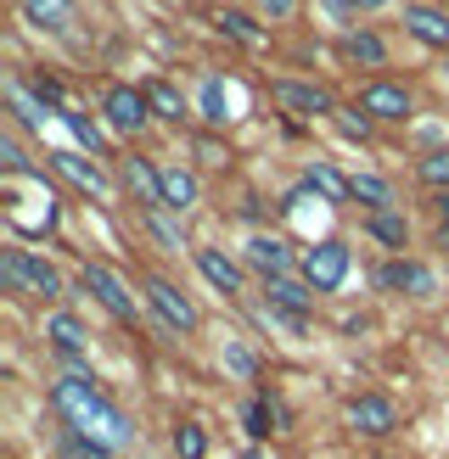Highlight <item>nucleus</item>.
Returning a JSON list of instances; mask_svg holds the SVG:
<instances>
[{
	"label": "nucleus",
	"instance_id": "1",
	"mask_svg": "<svg viewBox=\"0 0 449 459\" xmlns=\"http://www.w3.org/2000/svg\"><path fill=\"white\" fill-rule=\"evenodd\" d=\"M135 286H141V303H146V331L163 342V348H186V342L202 336L197 297L180 286L169 269H135Z\"/></svg>",
	"mask_w": 449,
	"mask_h": 459
},
{
	"label": "nucleus",
	"instance_id": "2",
	"mask_svg": "<svg viewBox=\"0 0 449 459\" xmlns=\"http://www.w3.org/2000/svg\"><path fill=\"white\" fill-rule=\"evenodd\" d=\"M0 291L12 303H40V308H62L67 297H79V286H67V274L45 252L22 247V241L0 247Z\"/></svg>",
	"mask_w": 449,
	"mask_h": 459
},
{
	"label": "nucleus",
	"instance_id": "3",
	"mask_svg": "<svg viewBox=\"0 0 449 459\" xmlns=\"http://www.w3.org/2000/svg\"><path fill=\"white\" fill-rule=\"evenodd\" d=\"M45 409H51L57 426H84V431H96L112 409H119V398H112L107 381L84 364V370H57L51 381H45Z\"/></svg>",
	"mask_w": 449,
	"mask_h": 459
},
{
	"label": "nucleus",
	"instance_id": "4",
	"mask_svg": "<svg viewBox=\"0 0 449 459\" xmlns=\"http://www.w3.org/2000/svg\"><path fill=\"white\" fill-rule=\"evenodd\" d=\"M79 297H90L119 331H141L146 325V303H141V291H135V281L119 269V264H107V258H79Z\"/></svg>",
	"mask_w": 449,
	"mask_h": 459
},
{
	"label": "nucleus",
	"instance_id": "5",
	"mask_svg": "<svg viewBox=\"0 0 449 459\" xmlns=\"http://www.w3.org/2000/svg\"><path fill=\"white\" fill-rule=\"evenodd\" d=\"M337 420H343V431L354 443H393L404 431V403L393 393H382V386H354V393H343V403H337Z\"/></svg>",
	"mask_w": 449,
	"mask_h": 459
},
{
	"label": "nucleus",
	"instance_id": "6",
	"mask_svg": "<svg viewBox=\"0 0 449 459\" xmlns=\"http://www.w3.org/2000/svg\"><path fill=\"white\" fill-rule=\"evenodd\" d=\"M264 96L281 107V118L298 124H331L343 112V96L314 74H264Z\"/></svg>",
	"mask_w": 449,
	"mask_h": 459
},
{
	"label": "nucleus",
	"instance_id": "7",
	"mask_svg": "<svg viewBox=\"0 0 449 459\" xmlns=\"http://www.w3.org/2000/svg\"><path fill=\"white\" fill-rule=\"evenodd\" d=\"M96 118L107 124V134L119 146H141L152 129V107H146L141 79H101L96 84Z\"/></svg>",
	"mask_w": 449,
	"mask_h": 459
},
{
	"label": "nucleus",
	"instance_id": "8",
	"mask_svg": "<svg viewBox=\"0 0 449 459\" xmlns=\"http://www.w3.org/2000/svg\"><path fill=\"white\" fill-rule=\"evenodd\" d=\"M348 101L365 112L376 129H410L416 112H421V90L399 74H382V79H359Z\"/></svg>",
	"mask_w": 449,
	"mask_h": 459
},
{
	"label": "nucleus",
	"instance_id": "9",
	"mask_svg": "<svg viewBox=\"0 0 449 459\" xmlns=\"http://www.w3.org/2000/svg\"><path fill=\"white\" fill-rule=\"evenodd\" d=\"M371 291L393 297V303H438L444 274H438L433 258H421V252H410V258H376L371 264Z\"/></svg>",
	"mask_w": 449,
	"mask_h": 459
},
{
	"label": "nucleus",
	"instance_id": "10",
	"mask_svg": "<svg viewBox=\"0 0 449 459\" xmlns=\"http://www.w3.org/2000/svg\"><path fill=\"white\" fill-rule=\"evenodd\" d=\"M236 426H242V437L247 443H276V437H292L298 431V415H292V403L281 386H247V393L236 398Z\"/></svg>",
	"mask_w": 449,
	"mask_h": 459
},
{
	"label": "nucleus",
	"instance_id": "11",
	"mask_svg": "<svg viewBox=\"0 0 449 459\" xmlns=\"http://www.w3.org/2000/svg\"><path fill=\"white\" fill-rule=\"evenodd\" d=\"M40 342L57 359V370H84L90 348H96V331L84 325V314L74 303H62V308H40Z\"/></svg>",
	"mask_w": 449,
	"mask_h": 459
},
{
	"label": "nucleus",
	"instance_id": "12",
	"mask_svg": "<svg viewBox=\"0 0 449 459\" xmlns=\"http://www.w3.org/2000/svg\"><path fill=\"white\" fill-rule=\"evenodd\" d=\"M191 269H197V281L208 286L219 303H247V297H253V274H247L242 252L224 247V241H197Z\"/></svg>",
	"mask_w": 449,
	"mask_h": 459
},
{
	"label": "nucleus",
	"instance_id": "13",
	"mask_svg": "<svg viewBox=\"0 0 449 459\" xmlns=\"http://www.w3.org/2000/svg\"><path fill=\"white\" fill-rule=\"evenodd\" d=\"M45 169L57 179H67L84 202H96V208H112L119 202V179H112V163H96V157H84L79 146H45Z\"/></svg>",
	"mask_w": 449,
	"mask_h": 459
},
{
	"label": "nucleus",
	"instance_id": "14",
	"mask_svg": "<svg viewBox=\"0 0 449 459\" xmlns=\"http://www.w3.org/2000/svg\"><path fill=\"white\" fill-rule=\"evenodd\" d=\"M331 56H337V67H348L359 79H382L393 67V34L376 29V22H354V29L331 39Z\"/></svg>",
	"mask_w": 449,
	"mask_h": 459
},
{
	"label": "nucleus",
	"instance_id": "15",
	"mask_svg": "<svg viewBox=\"0 0 449 459\" xmlns=\"http://www.w3.org/2000/svg\"><path fill=\"white\" fill-rule=\"evenodd\" d=\"M242 264L253 274V286L264 281H281V274H298L304 264V241H292L286 230H253V236H242Z\"/></svg>",
	"mask_w": 449,
	"mask_h": 459
},
{
	"label": "nucleus",
	"instance_id": "16",
	"mask_svg": "<svg viewBox=\"0 0 449 459\" xmlns=\"http://www.w3.org/2000/svg\"><path fill=\"white\" fill-rule=\"evenodd\" d=\"M298 274L321 291V297H337L348 286V274H354V241L348 236H314V241H304V264H298Z\"/></svg>",
	"mask_w": 449,
	"mask_h": 459
},
{
	"label": "nucleus",
	"instance_id": "17",
	"mask_svg": "<svg viewBox=\"0 0 449 459\" xmlns=\"http://www.w3.org/2000/svg\"><path fill=\"white\" fill-rule=\"evenodd\" d=\"M112 179H119V196L135 213H157L163 208V163L141 146H124L119 163H112Z\"/></svg>",
	"mask_w": 449,
	"mask_h": 459
},
{
	"label": "nucleus",
	"instance_id": "18",
	"mask_svg": "<svg viewBox=\"0 0 449 459\" xmlns=\"http://www.w3.org/2000/svg\"><path fill=\"white\" fill-rule=\"evenodd\" d=\"M191 101H197V129L224 134V129L242 118V107H236V79H231V74H219V67H208V62L197 67Z\"/></svg>",
	"mask_w": 449,
	"mask_h": 459
},
{
	"label": "nucleus",
	"instance_id": "19",
	"mask_svg": "<svg viewBox=\"0 0 449 459\" xmlns=\"http://www.w3.org/2000/svg\"><path fill=\"white\" fill-rule=\"evenodd\" d=\"M208 22H214V34L224 39V45H236V51H247V56H264V51H276V29L247 6V0H231V6H214L208 12Z\"/></svg>",
	"mask_w": 449,
	"mask_h": 459
},
{
	"label": "nucleus",
	"instance_id": "20",
	"mask_svg": "<svg viewBox=\"0 0 449 459\" xmlns=\"http://www.w3.org/2000/svg\"><path fill=\"white\" fill-rule=\"evenodd\" d=\"M399 34L433 56H449V0H399Z\"/></svg>",
	"mask_w": 449,
	"mask_h": 459
},
{
	"label": "nucleus",
	"instance_id": "21",
	"mask_svg": "<svg viewBox=\"0 0 449 459\" xmlns=\"http://www.w3.org/2000/svg\"><path fill=\"white\" fill-rule=\"evenodd\" d=\"M141 90H146V107H152V124H163L174 134H191L197 129V101L191 90L169 79V74H141Z\"/></svg>",
	"mask_w": 449,
	"mask_h": 459
},
{
	"label": "nucleus",
	"instance_id": "22",
	"mask_svg": "<svg viewBox=\"0 0 449 459\" xmlns=\"http://www.w3.org/2000/svg\"><path fill=\"white\" fill-rule=\"evenodd\" d=\"M298 179L326 202L331 213H343V208H354V169H343L337 157H321V152H309V157H298Z\"/></svg>",
	"mask_w": 449,
	"mask_h": 459
},
{
	"label": "nucleus",
	"instance_id": "23",
	"mask_svg": "<svg viewBox=\"0 0 449 459\" xmlns=\"http://www.w3.org/2000/svg\"><path fill=\"white\" fill-rule=\"evenodd\" d=\"M359 236H365L382 258H410V247H416V219H410V208L359 213Z\"/></svg>",
	"mask_w": 449,
	"mask_h": 459
},
{
	"label": "nucleus",
	"instance_id": "24",
	"mask_svg": "<svg viewBox=\"0 0 449 459\" xmlns=\"http://www.w3.org/2000/svg\"><path fill=\"white\" fill-rule=\"evenodd\" d=\"M135 230H141V241L157 247L163 258H191L197 252V236H191V224L186 219H174V213H135Z\"/></svg>",
	"mask_w": 449,
	"mask_h": 459
},
{
	"label": "nucleus",
	"instance_id": "25",
	"mask_svg": "<svg viewBox=\"0 0 449 459\" xmlns=\"http://www.w3.org/2000/svg\"><path fill=\"white\" fill-rule=\"evenodd\" d=\"M259 303H269L286 319H314V314H321V291H314L304 274H281V281H264L259 286Z\"/></svg>",
	"mask_w": 449,
	"mask_h": 459
},
{
	"label": "nucleus",
	"instance_id": "26",
	"mask_svg": "<svg viewBox=\"0 0 449 459\" xmlns=\"http://www.w3.org/2000/svg\"><path fill=\"white\" fill-rule=\"evenodd\" d=\"M0 107H6V129L29 134V141H45V124H51V112H45V107L29 96V84H22L17 74H6V84H0Z\"/></svg>",
	"mask_w": 449,
	"mask_h": 459
},
{
	"label": "nucleus",
	"instance_id": "27",
	"mask_svg": "<svg viewBox=\"0 0 449 459\" xmlns=\"http://www.w3.org/2000/svg\"><path fill=\"white\" fill-rule=\"evenodd\" d=\"M62 129H67V141H74L84 157H96V163H119V141L107 134V124L96 118V112H84V107H67L62 112Z\"/></svg>",
	"mask_w": 449,
	"mask_h": 459
},
{
	"label": "nucleus",
	"instance_id": "28",
	"mask_svg": "<svg viewBox=\"0 0 449 459\" xmlns=\"http://www.w3.org/2000/svg\"><path fill=\"white\" fill-rule=\"evenodd\" d=\"M202 191H208V179H202L191 163H180V157H169L163 163V213L174 219H191L202 208Z\"/></svg>",
	"mask_w": 449,
	"mask_h": 459
},
{
	"label": "nucleus",
	"instance_id": "29",
	"mask_svg": "<svg viewBox=\"0 0 449 459\" xmlns=\"http://www.w3.org/2000/svg\"><path fill=\"white\" fill-rule=\"evenodd\" d=\"M17 22L34 34H67L79 22V0H17Z\"/></svg>",
	"mask_w": 449,
	"mask_h": 459
},
{
	"label": "nucleus",
	"instance_id": "30",
	"mask_svg": "<svg viewBox=\"0 0 449 459\" xmlns=\"http://www.w3.org/2000/svg\"><path fill=\"white\" fill-rule=\"evenodd\" d=\"M45 454H51V459H119V448L101 443L96 431H84V426H51Z\"/></svg>",
	"mask_w": 449,
	"mask_h": 459
},
{
	"label": "nucleus",
	"instance_id": "31",
	"mask_svg": "<svg viewBox=\"0 0 449 459\" xmlns=\"http://www.w3.org/2000/svg\"><path fill=\"white\" fill-rule=\"evenodd\" d=\"M354 208L359 213H382V208H404L399 179L388 169H354Z\"/></svg>",
	"mask_w": 449,
	"mask_h": 459
},
{
	"label": "nucleus",
	"instance_id": "32",
	"mask_svg": "<svg viewBox=\"0 0 449 459\" xmlns=\"http://www.w3.org/2000/svg\"><path fill=\"white\" fill-rule=\"evenodd\" d=\"M264 364H269V359H264L247 336H224V342H219V370L231 376V381H253V386H264Z\"/></svg>",
	"mask_w": 449,
	"mask_h": 459
},
{
	"label": "nucleus",
	"instance_id": "33",
	"mask_svg": "<svg viewBox=\"0 0 449 459\" xmlns=\"http://www.w3.org/2000/svg\"><path fill=\"white\" fill-rule=\"evenodd\" d=\"M186 146L197 152V157H191L197 174H231V169H236V146L224 141V134H214V129H191Z\"/></svg>",
	"mask_w": 449,
	"mask_h": 459
},
{
	"label": "nucleus",
	"instance_id": "34",
	"mask_svg": "<svg viewBox=\"0 0 449 459\" xmlns=\"http://www.w3.org/2000/svg\"><path fill=\"white\" fill-rule=\"evenodd\" d=\"M169 454L174 459H208L214 454V431L202 415H174L169 420Z\"/></svg>",
	"mask_w": 449,
	"mask_h": 459
},
{
	"label": "nucleus",
	"instance_id": "35",
	"mask_svg": "<svg viewBox=\"0 0 449 459\" xmlns=\"http://www.w3.org/2000/svg\"><path fill=\"white\" fill-rule=\"evenodd\" d=\"M17 79L29 84V96H34L45 112H51V124H62V112L74 107V101H67V84L51 74V67H17Z\"/></svg>",
	"mask_w": 449,
	"mask_h": 459
},
{
	"label": "nucleus",
	"instance_id": "36",
	"mask_svg": "<svg viewBox=\"0 0 449 459\" xmlns=\"http://www.w3.org/2000/svg\"><path fill=\"white\" fill-rule=\"evenodd\" d=\"M231 219H242V224H247V236H253V230H276V196L259 191V186H242V191H236Z\"/></svg>",
	"mask_w": 449,
	"mask_h": 459
},
{
	"label": "nucleus",
	"instance_id": "37",
	"mask_svg": "<svg viewBox=\"0 0 449 459\" xmlns=\"http://www.w3.org/2000/svg\"><path fill=\"white\" fill-rule=\"evenodd\" d=\"M410 179L433 196V191H449V141L444 146H427L416 152V163H410Z\"/></svg>",
	"mask_w": 449,
	"mask_h": 459
},
{
	"label": "nucleus",
	"instance_id": "38",
	"mask_svg": "<svg viewBox=\"0 0 449 459\" xmlns=\"http://www.w3.org/2000/svg\"><path fill=\"white\" fill-rule=\"evenodd\" d=\"M331 129L343 134L348 146H376V134H382V129H376V124H371V118H365V112H359L354 101H343V112L331 118Z\"/></svg>",
	"mask_w": 449,
	"mask_h": 459
},
{
	"label": "nucleus",
	"instance_id": "39",
	"mask_svg": "<svg viewBox=\"0 0 449 459\" xmlns=\"http://www.w3.org/2000/svg\"><path fill=\"white\" fill-rule=\"evenodd\" d=\"M309 6L321 12V29H331V39L343 29H354V22H365V12H359L354 0H309Z\"/></svg>",
	"mask_w": 449,
	"mask_h": 459
},
{
	"label": "nucleus",
	"instance_id": "40",
	"mask_svg": "<svg viewBox=\"0 0 449 459\" xmlns=\"http://www.w3.org/2000/svg\"><path fill=\"white\" fill-rule=\"evenodd\" d=\"M247 6H253V12L269 22V29H281V22H292V17L304 12V0H247Z\"/></svg>",
	"mask_w": 449,
	"mask_h": 459
},
{
	"label": "nucleus",
	"instance_id": "41",
	"mask_svg": "<svg viewBox=\"0 0 449 459\" xmlns=\"http://www.w3.org/2000/svg\"><path fill=\"white\" fill-rule=\"evenodd\" d=\"M371 331V314H343L337 319V336H365Z\"/></svg>",
	"mask_w": 449,
	"mask_h": 459
},
{
	"label": "nucleus",
	"instance_id": "42",
	"mask_svg": "<svg viewBox=\"0 0 449 459\" xmlns=\"http://www.w3.org/2000/svg\"><path fill=\"white\" fill-rule=\"evenodd\" d=\"M427 219H433V224H449V191H433V196H427Z\"/></svg>",
	"mask_w": 449,
	"mask_h": 459
},
{
	"label": "nucleus",
	"instance_id": "43",
	"mask_svg": "<svg viewBox=\"0 0 449 459\" xmlns=\"http://www.w3.org/2000/svg\"><path fill=\"white\" fill-rule=\"evenodd\" d=\"M427 247H433V252H449V224H433V230H427Z\"/></svg>",
	"mask_w": 449,
	"mask_h": 459
},
{
	"label": "nucleus",
	"instance_id": "44",
	"mask_svg": "<svg viewBox=\"0 0 449 459\" xmlns=\"http://www.w3.org/2000/svg\"><path fill=\"white\" fill-rule=\"evenodd\" d=\"M354 6L365 12V17H376V12H388V6H399V0H354Z\"/></svg>",
	"mask_w": 449,
	"mask_h": 459
},
{
	"label": "nucleus",
	"instance_id": "45",
	"mask_svg": "<svg viewBox=\"0 0 449 459\" xmlns=\"http://www.w3.org/2000/svg\"><path fill=\"white\" fill-rule=\"evenodd\" d=\"M242 459H269V448H264V443H247V448H242Z\"/></svg>",
	"mask_w": 449,
	"mask_h": 459
},
{
	"label": "nucleus",
	"instance_id": "46",
	"mask_svg": "<svg viewBox=\"0 0 449 459\" xmlns=\"http://www.w3.org/2000/svg\"><path fill=\"white\" fill-rule=\"evenodd\" d=\"M438 74H449V56H438Z\"/></svg>",
	"mask_w": 449,
	"mask_h": 459
}]
</instances>
